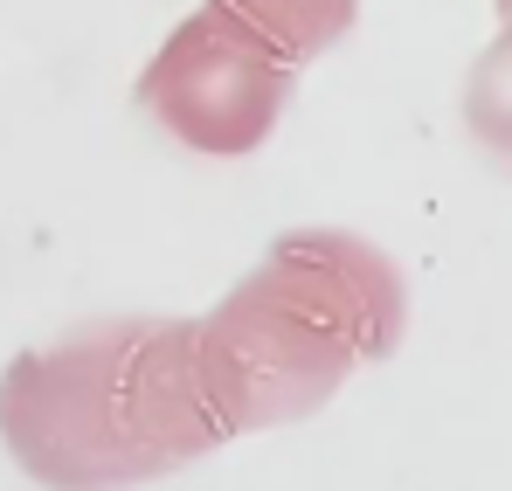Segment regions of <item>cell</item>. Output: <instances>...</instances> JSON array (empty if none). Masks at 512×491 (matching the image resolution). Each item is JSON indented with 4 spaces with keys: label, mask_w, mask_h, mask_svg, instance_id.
<instances>
[{
    "label": "cell",
    "mask_w": 512,
    "mask_h": 491,
    "mask_svg": "<svg viewBox=\"0 0 512 491\" xmlns=\"http://www.w3.org/2000/svg\"><path fill=\"white\" fill-rule=\"evenodd\" d=\"M409 326L402 270L346 229H291L194 326V374L222 443L319 415L360 360H388Z\"/></svg>",
    "instance_id": "cell-1"
},
{
    "label": "cell",
    "mask_w": 512,
    "mask_h": 491,
    "mask_svg": "<svg viewBox=\"0 0 512 491\" xmlns=\"http://www.w3.org/2000/svg\"><path fill=\"white\" fill-rule=\"evenodd\" d=\"M0 436L49 491H125L222 443L187 319H97L0 374Z\"/></svg>",
    "instance_id": "cell-2"
},
{
    "label": "cell",
    "mask_w": 512,
    "mask_h": 491,
    "mask_svg": "<svg viewBox=\"0 0 512 491\" xmlns=\"http://www.w3.org/2000/svg\"><path fill=\"white\" fill-rule=\"evenodd\" d=\"M291 83H298L291 63L256 49L222 14L194 7L160 42V56L139 70V104L160 118L167 139L194 146V153H215V160H243L277 132Z\"/></svg>",
    "instance_id": "cell-3"
},
{
    "label": "cell",
    "mask_w": 512,
    "mask_h": 491,
    "mask_svg": "<svg viewBox=\"0 0 512 491\" xmlns=\"http://www.w3.org/2000/svg\"><path fill=\"white\" fill-rule=\"evenodd\" d=\"M208 14H222L229 28H243L256 49H270L277 63H312L360 21V0H208Z\"/></svg>",
    "instance_id": "cell-4"
}]
</instances>
